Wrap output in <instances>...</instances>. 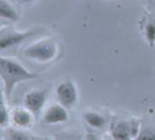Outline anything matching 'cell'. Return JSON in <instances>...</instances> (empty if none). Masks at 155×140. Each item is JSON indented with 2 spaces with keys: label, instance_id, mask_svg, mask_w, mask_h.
Instances as JSON below:
<instances>
[{
  "label": "cell",
  "instance_id": "cell-4",
  "mask_svg": "<svg viewBox=\"0 0 155 140\" xmlns=\"http://www.w3.org/2000/svg\"><path fill=\"white\" fill-rule=\"evenodd\" d=\"M48 98V93L45 89H32L25 95L24 104L34 115H38L43 109Z\"/></svg>",
  "mask_w": 155,
  "mask_h": 140
},
{
  "label": "cell",
  "instance_id": "cell-13",
  "mask_svg": "<svg viewBox=\"0 0 155 140\" xmlns=\"http://www.w3.org/2000/svg\"><path fill=\"white\" fill-rule=\"evenodd\" d=\"M144 36L149 46L153 47L155 45V18H151L144 24Z\"/></svg>",
  "mask_w": 155,
  "mask_h": 140
},
{
  "label": "cell",
  "instance_id": "cell-15",
  "mask_svg": "<svg viewBox=\"0 0 155 140\" xmlns=\"http://www.w3.org/2000/svg\"><path fill=\"white\" fill-rule=\"evenodd\" d=\"M17 1H19V2H21V3H28V2L33 1V0H17Z\"/></svg>",
  "mask_w": 155,
  "mask_h": 140
},
{
  "label": "cell",
  "instance_id": "cell-12",
  "mask_svg": "<svg viewBox=\"0 0 155 140\" xmlns=\"http://www.w3.org/2000/svg\"><path fill=\"white\" fill-rule=\"evenodd\" d=\"M5 96L2 91V97H1V103H0V125L1 127H5V125L11 121V112H9V107L5 103Z\"/></svg>",
  "mask_w": 155,
  "mask_h": 140
},
{
  "label": "cell",
  "instance_id": "cell-6",
  "mask_svg": "<svg viewBox=\"0 0 155 140\" xmlns=\"http://www.w3.org/2000/svg\"><path fill=\"white\" fill-rule=\"evenodd\" d=\"M67 108L63 106L61 103H54L50 105L46 109L44 114L43 120L46 124H58V123H65L68 121L69 115Z\"/></svg>",
  "mask_w": 155,
  "mask_h": 140
},
{
  "label": "cell",
  "instance_id": "cell-11",
  "mask_svg": "<svg viewBox=\"0 0 155 140\" xmlns=\"http://www.w3.org/2000/svg\"><path fill=\"white\" fill-rule=\"evenodd\" d=\"M8 138L13 140H28V139H37L36 136L31 135L30 133H27L24 129H11L8 132Z\"/></svg>",
  "mask_w": 155,
  "mask_h": 140
},
{
  "label": "cell",
  "instance_id": "cell-3",
  "mask_svg": "<svg viewBox=\"0 0 155 140\" xmlns=\"http://www.w3.org/2000/svg\"><path fill=\"white\" fill-rule=\"evenodd\" d=\"M55 95L58 103L67 109L73 108L78 103V88L70 79L61 82L55 88Z\"/></svg>",
  "mask_w": 155,
  "mask_h": 140
},
{
  "label": "cell",
  "instance_id": "cell-7",
  "mask_svg": "<svg viewBox=\"0 0 155 140\" xmlns=\"http://www.w3.org/2000/svg\"><path fill=\"white\" fill-rule=\"evenodd\" d=\"M11 122L18 129H29L34 122V114L25 107H16L11 112Z\"/></svg>",
  "mask_w": 155,
  "mask_h": 140
},
{
  "label": "cell",
  "instance_id": "cell-5",
  "mask_svg": "<svg viewBox=\"0 0 155 140\" xmlns=\"http://www.w3.org/2000/svg\"><path fill=\"white\" fill-rule=\"evenodd\" d=\"M35 31H1V36H0V49L5 50L16 45H19L27 38L33 36L35 34Z\"/></svg>",
  "mask_w": 155,
  "mask_h": 140
},
{
  "label": "cell",
  "instance_id": "cell-2",
  "mask_svg": "<svg viewBox=\"0 0 155 140\" xmlns=\"http://www.w3.org/2000/svg\"><path fill=\"white\" fill-rule=\"evenodd\" d=\"M58 53V44L52 37H44L34 41L24 50L25 57L46 64L56 57Z\"/></svg>",
  "mask_w": 155,
  "mask_h": 140
},
{
  "label": "cell",
  "instance_id": "cell-14",
  "mask_svg": "<svg viewBox=\"0 0 155 140\" xmlns=\"http://www.w3.org/2000/svg\"><path fill=\"white\" fill-rule=\"evenodd\" d=\"M138 140H155V127L151 126H146L141 127L139 134H138L137 138Z\"/></svg>",
  "mask_w": 155,
  "mask_h": 140
},
{
  "label": "cell",
  "instance_id": "cell-16",
  "mask_svg": "<svg viewBox=\"0 0 155 140\" xmlns=\"http://www.w3.org/2000/svg\"><path fill=\"white\" fill-rule=\"evenodd\" d=\"M154 1H155V0H154Z\"/></svg>",
  "mask_w": 155,
  "mask_h": 140
},
{
  "label": "cell",
  "instance_id": "cell-1",
  "mask_svg": "<svg viewBox=\"0 0 155 140\" xmlns=\"http://www.w3.org/2000/svg\"><path fill=\"white\" fill-rule=\"evenodd\" d=\"M39 77V73L29 71L16 58L0 56V78L3 84V93L8 100L11 99L16 85L27 81L36 80Z\"/></svg>",
  "mask_w": 155,
  "mask_h": 140
},
{
  "label": "cell",
  "instance_id": "cell-9",
  "mask_svg": "<svg viewBox=\"0 0 155 140\" xmlns=\"http://www.w3.org/2000/svg\"><path fill=\"white\" fill-rule=\"evenodd\" d=\"M84 121L93 129H100L106 124V119L103 115L95 110H84L82 114Z\"/></svg>",
  "mask_w": 155,
  "mask_h": 140
},
{
  "label": "cell",
  "instance_id": "cell-8",
  "mask_svg": "<svg viewBox=\"0 0 155 140\" xmlns=\"http://www.w3.org/2000/svg\"><path fill=\"white\" fill-rule=\"evenodd\" d=\"M110 133L113 139L127 140L133 138L132 121L127 120H113L110 126Z\"/></svg>",
  "mask_w": 155,
  "mask_h": 140
},
{
  "label": "cell",
  "instance_id": "cell-10",
  "mask_svg": "<svg viewBox=\"0 0 155 140\" xmlns=\"http://www.w3.org/2000/svg\"><path fill=\"white\" fill-rule=\"evenodd\" d=\"M0 17L10 21L16 22L19 20V15L14 7L7 0H0Z\"/></svg>",
  "mask_w": 155,
  "mask_h": 140
}]
</instances>
